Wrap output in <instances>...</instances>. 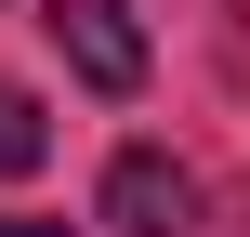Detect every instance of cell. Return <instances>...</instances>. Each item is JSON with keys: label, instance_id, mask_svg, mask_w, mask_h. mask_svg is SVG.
Segmentation results:
<instances>
[{"label": "cell", "instance_id": "cell-1", "mask_svg": "<svg viewBox=\"0 0 250 237\" xmlns=\"http://www.w3.org/2000/svg\"><path fill=\"white\" fill-rule=\"evenodd\" d=\"M105 224L119 237H198V172L171 145H119L105 158Z\"/></svg>", "mask_w": 250, "mask_h": 237}, {"label": "cell", "instance_id": "cell-2", "mask_svg": "<svg viewBox=\"0 0 250 237\" xmlns=\"http://www.w3.org/2000/svg\"><path fill=\"white\" fill-rule=\"evenodd\" d=\"M40 26H53V53H66L92 92H145V26H132V0H40Z\"/></svg>", "mask_w": 250, "mask_h": 237}, {"label": "cell", "instance_id": "cell-3", "mask_svg": "<svg viewBox=\"0 0 250 237\" xmlns=\"http://www.w3.org/2000/svg\"><path fill=\"white\" fill-rule=\"evenodd\" d=\"M40 158H53V119L26 79H0V172H40Z\"/></svg>", "mask_w": 250, "mask_h": 237}, {"label": "cell", "instance_id": "cell-4", "mask_svg": "<svg viewBox=\"0 0 250 237\" xmlns=\"http://www.w3.org/2000/svg\"><path fill=\"white\" fill-rule=\"evenodd\" d=\"M0 237H66V224H53V211H0Z\"/></svg>", "mask_w": 250, "mask_h": 237}]
</instances>
